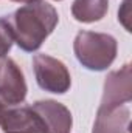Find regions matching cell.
Here are the masks:
<instances>
[{
    "label": "cell",
    "mask_w": 132,
    "mask_h": 133,
    "mask_svg": "<svg viewBox=\"0 0 132 133\" xmlns=\"http://www.w3.org/2000/svg\"><path fill=\"white\" fill-rule=\"evenodd\" d=\"M109 9V0H73L71 16L82 23H93L101 20Z\"/></svg>",
    "instance_id": "cell-9"
},
{
    "label": "cell",
    "mask_w": 132,
    "mask_h": 133,
    "mask_svg": "<svg viewBox=\"0 0 132 133\" xmlns=\"http://www.w3.org/2000/svg\"><path fill=\"white\" fill-rule=\"evenodd\" d=\"M14 43V37L11 33V28L5 17L0 19V59L6 57V54L11 51Z\"/></svg>",
    "instance_id": "cell-10"
},
{
    "label": "cell",
    "mask_w": 132,
    "mask_h": 133,
    "mask_svg": "<svg viewBox=\"0 0 132 133\" xmlns=\"http://www.w3.org/2000/svg\"><path fill=\"white\" fill-rule=\"evenodd\" d=\"M132 73L131 64H124L120 70L110 71L104 81L103 99L99 105L117 107L132 101Z\"/></svg>",
    "instance_id": "cell-6"
},
{
    "label": "cell",
    "mask_w": 132,
    "mask_h": 133,
    "mask_svg": "<svg viewBox=\"0 0 132 133\" xmlns=\"http://www.w3.org/2000/svg\"><path fill=\"white\" fill-rule=\"evenodd\" d=\"M25 76L13 59H0V102L6 105L22 104L27 98Z\"/></svg>",
    "instance_id": "cell-5"
},
{
    "label": "cell",
    "mask_w": 132,
    "mask_h": 133,
    "mask_svg": "<svg viewBox=\"0 0 132 133\" xmlns=\"http://www.w3.org/2000/svg\"><path fill=\"white\" fill-rule=\"evenodd\" d=\"M131 110L126 105H99L92 133H129Z\"/></svg>",
    "instance_id": "cell-8"
},
{
    "label": "cell",
    "mask_w": 132,
    "mask_h": 133,
    "mask_svg": "<svg viewBox=\"0 0 132 133\" xmlns=\"http://www.w3.org/2000/svg\"><path fill=\"white\" fill-rule=\"evenodd\" d=\"M31 107L45 122L48 133H70L73 118L64 104L53 99H45L34 102Z\"/></svg>",
    "instance_id": "cell-7"
},
{
    "label": "cell",
    "mask_w": 132,
    "mask_h": 133,
    "mask_svg": "<svg viewBox=\"0 0 132 133\" xmlns=\"http://www.w3.org/2000/svg\"><path fill=\"white\" fill-rule=\"evenodd\" d=\"M56 2H59V0H56Z\"/></svg>",
    "instance_id": "cell-13"
},
{
    "label": "cell",
    "mask_w": 132,
    "mask_h": 133,
    "mask_svg": "<svg viewBox=\"0 0 132 133\" xmlns=\"http://www.w3.org/2000/svg\"><path fill=\"white\" fill-rule=\"evenodd\" d=\"M11 2H17V3H30L33 0H11Z\"/></svg>",
    "instance_id": "cell-12"
},
{
    "label": "cell",
    "mask_w": 132,
    "mask_h": 133,
    "mask_svg": "<svg viewBox=\"0 0 132 133\" xmlns=\"http://www.w3.org/2000/svg\"><path fill=\"white\" fill-rule=\"evenodd\" d=\"M73 51L84 68L90 71H104L113 64L118 43L110 34L79 31L73 42Z\"/></svg>",
    "instance_id": "cell-2"
},
{
    "label": "cell",
    "mask_w": 132,
    "mask_h": 133,
    "mask_svg": "<svg viewBox=\"0 0 132 133\" xmlns=\"http://www.w3.org/2000/svg\"><path fill=\"white\" fill-rule=\"evenodd\" d=\"M33 70L37 85L55 95H64L70 90L71 77L64 62L48 54H36L33 57Z\"/></svg>",
    "instance_id": "cell-3"
},
{
    "label": "cell",
    "mask_w": 132,
    "mask_h": 133,
    "mask_svg": "<svg viewBox=\"0 0 132 133\" xmlns=\"http://www.w3.org/2000/svg\"><path fill=\"white\" fill-rule=\"evenodd\" d=\"M129 3H131V0H126V2L123 3L121 9H118V20L124 25V28H126L128 31H131L129 22H128V19H129Z\"/></svg>",
    "instance_id": "cell-11"
},
{
    "label": "cell",
    "mask_w": 132,
    "mask_h": 133,
    "mask_svg": "<svg viewBox=\"0 0 132 133\" xmlns=\"http://www.w3.org/2000/svg\"><path fill=\"white\" fill-rule=\"evenodd\" d=\"M0 129L3 133H48L45 122L31 105L0 102Z\"/></svg>",
    "instance_id": "cell-4"
},
{
    "label": "cell",
    "mask_w": 132,
    "mask_h": 133,
    "mask_svg": "<svg viewBox=\"0 0 132 133\" xmlns=\"http://www.w3.org/2000/svg\"><path fill=\"white\" fill-rule=\"evenodd\" d=\"M5 19L11 28L14 42L27 53L37 51L59 22L58 11L45 0L25 3Z\"/></svg>",
    "instance_id": "cell-1"
}]
</instances>
